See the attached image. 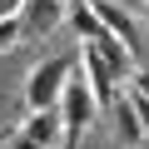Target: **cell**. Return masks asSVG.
<instances>
[{
	"instance_id": "1",
	"label": "cell",
	"mask_w": 149,
	"mask_h": 149,
	"mask_svg": "<svg viewBox=\"0 0 149 149\" xmlns=\"http://www.w3.org/2000/svg\"><path fill=\"white\" fill-rule=\"evenodd\" d=\"M74 74H80V55H45L25 74V104L30 109H60Z\"/></svg>"
},
{
	"instance_id": "15",
	"label": "cell",
	"mask_w": 149,
	"mask_h": 149,
	"mask_svg": "<svg viewBox=\"0 0 149 149\" xmlns=\"http://www.w3.org/2000/svg\"><path fill=\"white\" fill-rule=\"evenodd\" d=\"M144 5H149V0H144Z\"/></svg>"
},
{
	"instance_id": "8",
	"label": "cell",
	"mask_w": 149,
	"mask_h": 149,
	"mask_svg": "<svg viewBox=\"0 0 149 149\" xmlns=\"http://www.w3.org/2000/svg\"><path fill=\"white\" fill-rule=\"evenodd\" d=\"M20 35H25L20 15H15V20H0V55H5V50H15V45H20Z\"/></svg>"
},
{
	"instance_id": "13",
	"label": "cell",
	"mask_w": 149,
	"mask_h": 149,
	"mask_svg": "<svg viewBox=\"0 0 149 149\" xmlns=\"http://www.w3.org/2000/svg\"><path fill=\"white\" fill-rule=\"evenodd\" d=\"M124 149H149V144H144V139H139V144H124Z\"/></svg>"
},
{
	"instance_id": "4",
	"label": "cell",
	"mask_w": 149,
	"mask_h": 149,
	"mask_svg": "<svg viewBox=\"0 0 149 149\" xmlns=\"http://www.w3.org/2000/svg\"><path fill=\"white\" fill-rule=\"evenodd\" d=\"M90 5H95V15L104 20V30H109L124 50H134V55H139V25L129 20V10H124V5H114V0H90Z\"/></svg>"
},
{
	"instance_id": "10",
	"label": "cell",
	"mask_w": 149,
	"mask_h": 149,
	"mask_svg": "<svg viewBox=\"0 0 149 149\" xmlns=\"http://www.w3.org/2000/svg\"><path fill=\"white\" fill-rule=\"evenodd\" d=\"M129 90H134V95H144V100H149V65H139V70H134V74H129Z\"/></svg>"
},
{
	"instance_id": "3",
	"label": "cell",
	"mask_w": 149,
	"mask_h": 149,
	"mask_svg": "<svg viewBox=\"0 0 149 149\" xmlns=\"http://www.w3.org/2000/svg\"><path fill=\"white\" fill-rule=\"evenodd\" d=\"M80 74L90 80V95L100 100V109H104V104H119V90H114V85H119V74L100 60V50H95V45H85V50H80Z\"/></svg>"
},
{
	"instance_id": "6",
	"label": "cell",
	"mask_w": 149,
	"mask_h": 149,
	"mask_svg": "<svg viewBox=\"0 0 149 149\" xmlns=\"http://www.w3.org/2000/svg\"><path fill=\"white\" fill-rule=\"evenodd\" d=\"M20 134H30V139H35V144H45V149L65 144V124H60V109H30V114H25V124H20Z\"/></svg>"
},
{
	"instance_id": "12",
	"label": "cell",
	"mask_w": 149,
	"mask_h": 149,
	"mask_svg": "<svg viewBox=\"0 0 149 149\" xmlns=\"http://www.w3.org/2000/svg\"><path fill=\"white\" fill-rule=\"evenodd\" d=\"M20 10H25V0H0V20H15Z\"/></svg>"
},
{
	"instance_id": "9",
	"label": "cell",
	"mask_w": 149,
	"mask_h": 149,
	"mask_svg": "<svg viewBox=\"0 0 149 149\" xmlns=\"http://www.w3.org/2000/svg\"><path fill=\"white\" fill-rule=\"evenodd\" d=\"M129 109H134V119H139V129H149V100L129 90Z\"/></svg>"
},
{
	"instance_id": "11",
	"label": "cell",
	"mask_w": 149,
	"mask_h": 149,
	"mask_svg": "<svg viewBox=\"0 0 149 149\" xmlns=\"http://www.w3.org/2000/svg\"><path fill=\"white\" fill-rule=\"evenodd\" d=\"M5 149H45V144H35V139H30V134H20V129H15V134H10V139H5Z\"/></svg>"
},
{
	"instance_id": "7",
	"label": "cell",
	"mask_w": 149,
	"mask_h": 149,
	"mask_svg": "<svg viewBox=\"0 0 149 149\" xmlns=\"http://www.w3.org/2000/svg\"><path fill=\"white\" fill-rule=\"evenodd\" d=\"M70 25H74V35H80L85 45L109 40V30H104V20L95 15V5H90V0H74V5H70Z\"/></svg>"
},
{
	"instance_id": "14",
	"label": "cell",
	"mask_w": 149,
	"mask_h": 149,
	"mask_svg": "<svg viewBox=\"0 0 149 149\" xmlns=\"http://www.w3.org/2000/svg\"><path fill=\"white\" fill-rule=\"evenodd\" d=\"M65 5H74V0H65Z\"/></svg>"
},
{
	"instance_id": "2",
	"label": "cell",
	"mask_w": 149,
	"mask_h": 149,
	"mask_svg": "<svg viewBox=\"0 0 149 149\" xmlns=\"http://www.w3.org/2000/svg\"><path fill=\"white\" fill-rule=\"evenodd\" d=\"M95 114H100V100L90 95V80H85V74H74V80H70V90H65V100H60L65 149H80V139H85V129L95 124Z\"/></svg>"
},
{
	"instance_id": "5",
	"label": "cell",
	"mask_w": 149,
	"mask_h": 149,
	"mask_svg": "<svg viewBox=\"0 0 149 149\" xmlns=\"http://www.w3.org/2000/svg\"><path fill=\"white\" fill-rule=\"evenodd\" d=\"M65 10H70L65 0H25V10H20V25H25V35H50L60 20H70Z\"/></svg>"
}]
</instances>
